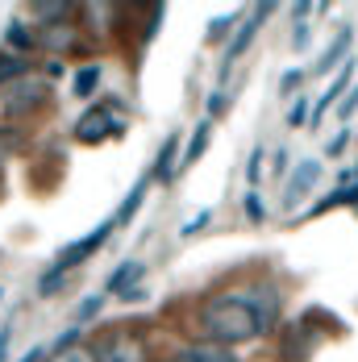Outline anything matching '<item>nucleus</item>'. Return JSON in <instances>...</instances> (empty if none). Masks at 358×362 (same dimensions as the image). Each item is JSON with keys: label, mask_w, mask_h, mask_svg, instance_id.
Masks as SVG:
<instances>
[{"label": "nucleus", "mask_w": 358, "mask_h": 362, "mask_svg": "<svg viewBox=\"0 0 358 362\" xmlns=\"http://www.w3.org/2000/svg\"><path fill=\"white\" fill-rule=\"evenodd\" d=\"M350 42H354V25H342V30L333 34V42H329V50L317 59L313 75H325V71H333V67H342V54L350 50Z\"/></svg>", "instance_id": "obj_13"}, {"label": "nucleus", "mask_w": 358, "mask_h": 362, "mask_svg": "<svg viewBox=\"0 0 358 362\" xmlns=\"http://www.w3.org/2000/svg\"><path fill=\"white\" fill-rule=\"evenodd\" d=\"M8 341H13V321L0 325V362H8Z\"/></svg>", "instance_id": "obj_33"}, {"label": "nucleus", "mask_w": 358, "mask_h": 362, "mask_svg": "<svg viewBox=\"0 0 358 362\" xmlns=\"http://www.w3.org/2000/svg\"><path fill=\"white\" fill-rule=\"evenodd\" d=\"M209 221H213V209H200L196 217H192L187 225H183V229H179V238H196V233H200V229H204Z\"/></svg>", "instance_id": "obj_26"}, {"label": "nucleus", "mask_w": 358, "mask_h": 362, "mask_svg": "<svg viewBox=\"0 0 358 362\" xmlns=\"http://www.w3.org/2000/svg\"><path fill=\"white\" fill-rule=\"evenodd\" d=\"M354 63H358V59H350V63H346L342 71L333 75V83L325 88V92H321V100L313 105V129H317V125L325 121V112L333 109V105H342V92H350V88H354Z\"/></svg>", "instance_id": "obj_9"}, {"label": "nucleus", "mask_w": 358, "mask_h": 362, "mask_svg": "<svg viewBox=\"0 0 358 362\" xmlns=\"http://www.w3.org/2000/svg\"><path fill=\"white\" fill-rule=\"evenodd\" d=\"M146 275V262L142 258H125L112 275H108V284H105V291L108 296H125L129 288H138V279Z\"/></svg>", "instance_id": "obj_12"}, {"label": "nucleus", "mask_w": 358, "mask_h": 362, "mask_svg": "<svg viewBox=\"0 0 358 362\" xmlns=\"http://www.w3.org/2000/svg\"><path fill=\"white\" fill-rule=\"evenodd\" d=\"M271 175H275V180H284V175H287V150H284V146L271 154Z\"/></svg>", "instance_id": "obj_29"}, {"label": "nucleus", "mask_w": 358, "mask_h": 362, "mask_svg": "<svg viewBox=\"0 0 358 362\" xmlns=\"http://www.w3.org/2000/svg\"><path fill=\"white\" fill-rule=\"evenodd\" d=\"M4 42L13 46V54H25V50H34V34L25 30V21H8V30H4Z\"/></svg>", "instance_id": "obj_20"}, {"label": "nucleus", "mask_w": 358, "mask_h": 362, "mask_svg": "<svg viewBox=\"0 0 358 362\" xmlns=\"http://www.w3.org/2000/svg\"><path fill=\"white\" fill-rule=\"evenodd\" d=\"M79 25H71V21H59V25H42L37 30V42L46 46V50H54V54H75L79 50Z\"/></svg>", "instance_id": "obj_10"}, {"label": "nucleus", "mask_w": 358, "mask_h": 362, "mask_svg": "<svg viewBox=\"0 0 358 362\" xmlns=\"http://www.w3.org/2000/svg\"><path fill=\"white\" fill-rule=\"evenodd\" d=\"M112 229H117V225H112V217H108L105 225H96L88 238H79V242H71V246H63V250L54 254V262H50V267H59V271H75L79 262H88L92 254L105 246V238L112 233Z\"/></svg>", "instance_id": "obj_4"}, {"label": "nucleus", "mask_w": 358, "mask_h": 362, "mask_svg": "<svg viewBox=\"0 0 358 362\" xmlns=\"http://www.w3.org/2000/svg\"><path fill=\"white\" fill-rule=\"evenodd\" d=\"M150 183H154V180H150V171H146L142 180L129 187V196H125V200H121V209L112 213V225H117V229H125L129 221L138 217V209H142V200H146V192H150Z\"/></svg>", "instance_id": "obj_14"}, {"label": "nucleus", "mask_w": 358, "mask_h": 362, "mask_svg": "<svg viewBox=\"0 0 358 362\" xmlns=\"http://www.w3.org/2000/svg\"><path fill=\"white\" fill-rule=\"evenodd\" d=\"M300 79H304V71H287L284 79H279V96H287L291 88H300Z\"/></svg>", "instance_id": "obj_32"}, {"label": "nucleus", "mask_w": 358, "mask_h": 362, "mask_svg": "<svg viewBox=\"0 0 358 362\" xmlns=\"http://www.w3.org/2000/svg\"><path fill=\"white\" fill-rule=\"evenodd\" d=\"M146 291H142V284H138V288H129L125 291V296H121V300H125V304H138V300H142Z\"/></svg>", "instance_id": "obj_34"}, {"label": "nucleus", "mask_w": 358, "mask_h": 362, "mask_svg": "<svg viewBox=\"0 0 358 362\" xmlns=\"http://www.w3.org/2000/svg\"><path fill=\"white\" fill-rule=\"evenodd\" d=\"M342 204H346V209H350V204H358V183L329 192V196H325V200H317V204H313L304 217H321V213H333V209H342Z\"/></svg>", "instance_id": "obj_17"}, {"label": "nucleus", "mask_w": 358, "mask_h": 362, "mask_svg": "<svg viewBox=\"0 0 358 362\" xmlns=\"http://www.w3.org/2000/svg\"><path fill=\"white\" fill-rule=\"evenodd\" d=\"M175 150H179V134H171L163 150H158V158H154V167H150V180L154 183H171L175 180V171H171V163H175Z\"/></svg>", "instance_id": "obj_16"}, {"label": "nucleus", "mask_w": 358, "mask_h": 362, "mask_svg": "<svg viewBox=\"0 0 358 362\" xmlns=\"http://www.w3.org/2000/svg\"><path fill=\"white\" fill-rule=\"evenodd\" d=\"M204 112H209V121H213V117H221V112H225V88H213V96L204 100Z\"/></svg>", "instance_id": "obj_28"}, {"label": "nucleus", "mask_w": 358, "mask_h": 362, "mask_svg": "<svg viewBox=\"0 0 358 362\" xmlns=\"http://www.w3.org/2000/svg\"><path fill=\"white\" fill-rule=\"evenodd\" d=\"M46 362H100L92 346H75V350H63V354H50Z\"/></svg>", "instance_id": "obj_22"}, {"label": "nucleus", "mask_w": 358, "mask_h": 362, "mask_svg": "<svg viewBox=\"0 0 358 362\" xmlns=\"http://www.w3.org/2000/svg\"><path fill=\"white\" fill-rule=\"evenodd\" d=\"M346 146H350V129H342V134H337V138H333V142L325 146V154H329V158H337V154H342V150H346Z\"/></svg>", "instance_id": "obj_31"}, {"label": "nucleus", "mask_w": 358, "mask_h": 362, "mask_svg": "<svg viewBox=\"0 0 358 362\" xmlns=\"http://www.w3.org/2000/svg\"><path fill=\"white\" fill-rule=\"evenodd\" d=\"M30 75V59L25 54H0V88H13Z\"/></svg>", "instance_id": "obj_19"}, {"label": "nucleus", "mask_w": 358, "mask_h": 362, "mask_svg": "<svg viewBox=\"0 0 358 362\" xmlns=\"http://www.w3.org/2000/svg\"><path fill=\"white\" fill-rule=\"evenodd\" d=\"M354 109H358V88H350V96H346V100L337 105V117H342V125L350 121V112H354Z\"/></svg>", "instance_id": "obj_30"}, {"label": "nucleus", "mask_w": 358, "mask_h": 362, "mask_svg": "<svg viewBox=\"0 0 358 362\" xmlns=\"http://www.w3.org/2000/svg\"><path fill=\"white\" fill-rule=\"evenodd\" d=\"M279 350H284L287 362L313 358V350H317V333H313V325H308V317H304V321H291V325H284V341H279Z\"/></svg>", "instance_id": "obj_8"}, {"label": "nucleus", "mask_w": 358, "mask_h": 362, "mask_svg": "<svg viewBox=\"0 0 358 362\" xmlns=\"http://www.w3.org/2000/svg\"><path fill=\"white\" fill-rule=\"evenodd\" d=\"M262 158H267V150H262V146H254L250 158H246V180H250V187L258 183V175H262Z\"/></svg>", "instance_id": "obj_24"}, {"label": "nucleus", "mask_w": 358, "mask_h": 362, "mask_svg": "<svg viewBox=\"0 0 358 362\" xmlns=\"http://www.w3.org/2000/svg\"><path fill=\"white\" fill-rule=\"evenodd\" d=\"M317 180H321V163H317V158H304V163L287 175L284 204H279V209H284V213H296V209L313 196V183H317Z\"/></svg>", "instance_id": "obj_6"}, {"label": "nucleus", "mask_w": 358, "mask_h": 362, "mask_svg": "<svg viewBox=\"0 0 358 362\" xmlns=\"http://www.w3.org/2000/svg\"><path fill=\"white\" fill-rule=\"evenodd\" d=\"M167 362H242V358L233 350H225V346H213V341H192V346L171 350Z\"/></svg>", "instance_id": "obj_11"}, {"label": "nucleus", "mask_w": 358, "mask_h": 362, "mask_svg": "<svg viewBox=\"0 0 358 362\" xmlns=\"http://www.w3.org/2000/svg\"><path fill=\"white\" fill-rule=\"evenodd\" d=\"M209 138H213V121L204 117V121L192 129V138H187V150H183V163H179V171H187V167H196V163L204 158V150H209Z\"/></svg>", "instance_id": "obj_15"}, {"label": "nucleus", "mask_w": 358, "mask_h": 362, "mask_svg": "<svg viewBox=\"0 0 358 362\" xmlns=\"http://www.w3.org/2000/svg\"><path fill=\"white\" fill-rule=\"evenodd\" d=\"M50 100V83L46 79H21V83H13L8 92H4V112H13V117H25V112H34L37 105H46Z\"/></svg>", "instance_id": "obj_5"}, {"label": "nucleus", "mask_w": 358, "mask_h": 362, "mask_svg": "<svg viewBox=\"0 0 358 362\" xmlns=\"http://www.w3.org/2000/svg\"><path fill=\"white\" fill-rule=\"evenodd\" d=\"M92 350H96L100 362H150V341H146L142 329L129 325V321H121L117 329H105Z\"/></svg>", "instance_id": "obj_2"}, {"label": "nucleus", "mask_w": 358, "mask_h": 362, "mask_svg": "<svg viewBox=\"0 0 358 362\" xmlns=\"http://www.w3.org/2000/svg\"><path fill=\"white\" fill-rule=\"evenodd\" d=\"M304 121H308V96H300V100L287 109V125H291V129H300Z\"/></svg>", "instance_id": "obj_27"}, {"label": "nucleus", "mask_w": 358, "mask_h": 362, "mask_svg": "<svg viewBox=\"0 0 358 362\" xmlns=\"http://www.w3.org/2000/svg\"><path fill=\"white\" fill-rule=\"evenodd\" d=\"M267 317L254 308L250 296H213L196 308V333L200 341H213V346H246V341H258L267 333Z\"/></svg>", "instance_id": "obj_1"}, {"label": "nucleus", "mask_w": 358, "mask_h": 362, "mask_svg": "<svg viewBox=\"0 0 358 362\" xmlns=\"http://www.w3.org/2000/svg\"><path fill=\"white\" fill-rule=\"evenodd\" d=\"M242 209H246V217L254 221V225H262V217H267V213H262V200H258V192H246V196H242Z\"/></svg>", "instance_id": "obj_25"}, {"label": "nucleus", "mask_w": 358, "mask_h": 362, "mask_svg": "<svg viewBox=\"0 0 358 362\" xmlns=\"http://www.w3.org/2000/svg\"><path fill=\"white\" fill-rule=\"evenodd\" d=\"M267 17H271V4H258L250 17H246V25H238V34L229 37V46H225V59H221V75L233 71V63H238V59H242V54L250 50L254 34H258V25H262Z\"/></svg>", "instance_id": "obj_7"}, {"label": "nucleus", "mask_w": 358, "mask_h": 362, "mask_svg": "<svg viewBox=\"0 0 358 362\" xmlns=\"http://www.w3.org/2000/svg\"><path fill=\"white\" fill-rule=\"evenodd\" d=\"M233 25H238L233 17H216L213 25H209V42H225V37H229V34H238Z\"/></svg>", "instance_id": "obj_23"}, {"label": "nucleus", "mask_w": 358, "mask_h": 362, "mask_svg": "<svg viewBox=\"0 0 358 362\" xmlns=\"http://www.w3.org/2000/svg\"><path fill=\"white\" fill-rule=\"evenodd\" d=\"M0 296H4V291H0Z\"/></svg>", "instance_id": "obj_35"}, {"label": "nucleus", "mask_w": 358, "mask_h": 362, "mask_svg": "<svg viewBox=\"0 0 358 362\" xmlns=\"http://www.w3.org/2000/svg\"><path fill=\"white\" fill-rule=\"evenodd\" d=\"M105 296H108V291H96V296H88V300L75 308V325H88V321H92V317L105 308Z\"/></svg>", "instance_id": "obj_21"}, {"label": "nucleus", "mask_w": 358, "mask_h": 362, "mask_svg": "<svg viewBox=\"0 0 358 362\" xmlns=\"http://www.w3.org/2000/svg\"><path fill=\"white\" fill-rule=\"evenodd\" d=\"M100 79H105V71H100V63H83V67L75 71V79H71V92L79 96V100H88V96H96Z\"/></svg>", "instance_id": "obj_18"}, {"label": "nucleus", "mask_w": 358, "mask_h": 362, "mask_svg": "<svg viewBox=\"0 0 358 362\" xmlns=\"http://www.w3.org/2000/svg\"><path fill=\"white\" fill-rule=\"evenodd\" d=\"M121 129H125V117L112 109V105H92V109L79 112L71 138L79 146H100V142H108L112 134H121Z\"/></svg>", "instance_id": "obj_3"}]
</instances>
